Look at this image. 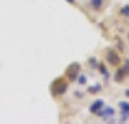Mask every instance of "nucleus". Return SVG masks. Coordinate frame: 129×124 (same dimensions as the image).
<instances>
[{"mask_svg": "<svg viewBox=\"0 0 129 124\" xmlns=\"http://www.w3.org/2000/svg\"><path fill=\"white\" fill-rule=\"evenodd\" d=\"M68 88V82L65 81L64 78H58V79H55L52 82V87H51V91H52V94L55 97H58V95H62L67 91Z\"/></svg>", "mask_w": 129, "mask_h": 124, "instance_id": "obj_1", "label": "nucleus"}, {"mask_svg": "<svg viewBox=\"0 0 129 124\" xmlns=\"http://www.w3.org/2000/svg\"><path fill=\"white\" fill-rule=\"evenodd\" d=\"M105 58H106V61L113 66H117L120 64V56H119V53H117L116 51H113V49H107V51H106Z\"/></svg>", "mask_w": 129, "mask_h": 124, "instance_id": "obj_2", "label": "nucleus"}, {"mask_svg": "<svg viewBox=\"0 0 129 124\" xmlns=\"http://www.w3.org/2000/svg\"><path fill=\"white\" fill-rule=\"evenodd\" d=\"M78 74H80V64H71L68 66V69H67V77L70 81H76L77 77H78Z\"/></svg>", "mask_w": 129, "mask_h": 124, "instance_id": "obj_3", "label": "nucleus"}, {"mask_svg": "<svg viewBox=\"0 0 129 124\" xmlns=\"http://www.w3.org/2000/svg\"><path fill=\"white\" fill-rule=\"evenodd\" d=\"M103 107H105V101L103 100H96L93 104L90 105V112H91V114H97Z\"/></svg>", "mask_w": 129, "mask_h": 124, "instance_id": "obj_4", "label": "nucleus"}, {"mask_svg": "<svg viewBox=\"0 0 129 124\" xmlns=\"http://www.w3.org/2000/svg\"><path fill=\"white\" fill-rule=\"evenodd\" d=\"M113 114H115V108H113V107H103V108L97 112V115H100V117H103V118L110 117Z\"/></svg>", "mask_w": 129, "mask_h": 124, "instance_id": "obj_5", "label": "nucleus"}, {"mask_svg": "<svg viewBox=\"0 0 129 124\" xmlns=\"http://www.w3.org/2000/svg\"><path fill=\"white\" fill-rule=\"evenodd\" d=\"M90 7L93 9V10H96V12H99V10H102L103 9V6H105V2L103 0H90Z\"/></svg>", "mask_w": 129, "mask_h": 124, "instance_id": "obj_6", "label": "nucleus"}, {"mask_svg": "<svg viewBox=\"0 0 129 124\" xmlns=\"http://www.w3.org/2000/svg\"><path fill=\"white\" fill-rule=\"evenodd\" d=\"M125 77H126V72H125V69H123V66H122V68H119L116 71V74H115V81H116V82H122L123 79H125Z\"/></svg>", "mask_w": 129, "mask_h": 124, "instance_id": "obj_7", "label": "nucleus"}, {"mask_svg": "<svg viewBox=\"0 0 129 124\" xmlns=\"http://www.w3.org/2000/svg\"><path fill=\"white\" fill-rule=\"evenodd\" d=\"M119 108H120V114H128L129 115V102L126 101H119Z\"/></svg>", "mask_w": 129, "mask_h": 124, "instance_id": "obj_8", "label": "nucleus"}, {"mask_svg": "<svg viewBox=\"0 0 129 124\" xmlns=\"http://www.w3.org/2000/svg\"><path fill=\"white\" fill-rule=\"evenodd\" d=\"M97 69H99L100 74H102L105 78H109V72H107V69H106V66H105V64H103V62H100L99 65H97Z\"/></svg>", "mask_w": 129, "mask_h": 124, "instance_id": "obj_9", "label": "nucleus"}, {"mask_svg": "<svg viewBox=\"0 0 129 124\" xmlns=\"http://www.w3.org/2000/svg\"><path fill=\"white\" fill-rule=\"evenodd\" d=\"M87 91L90 92V94H97V92L102 91V85H100V84H96V85H93V87H88Z\"/></svg>", "mask_w": 129, "mask_h": 124, "instance_id": "obj_10", "label": "nucleus"}, {"mask_svg": "<svg viewBox=\"0 0 129 124\" xmlns=\"http://www.w3.org/2000/svg\"><path fill=\"white\" fill-rule=\"evenodd\" d=\"M76 81L80 84V85H86V84H87V77H86L84 74H78V77H77Z\"/></svg>", "mask_w": 129, "mask_h": 124, "instance_id": "obj_11", "label": "nucleus"}, {"mask_svg": "<svg viewBox=\"0 0 129 124\" xmlns=\"http://www.w3.org/2000/svg\"><path fill=\"white\" fill-rule=\"evenodd\" d=\"M97 65H99V62H97V59L96 58H90L88 59V66H90L91 69H97Z\"/></svg>", "mask_w": 129, "mask_h": 124, "instance_id": "obj_12", "label": "nucleus"}, {"mask_svg": "<svg viewBox=\"0 0 129 124\" xmlns=\"http://www.w3.org/2000/svg\"><path fill=\"white\" fill-rule=\"evenodd\" d=\"M120 16L122 18H129V5H126L125 7L120 9Z\"/></svg>", "mask_w": 129, "mask_h": 124, "instance_id": "obj_13", "label": "nucleus"}, {"mask_svg": "<svg viewBox=\"0 0 129 124\" xmlns=\"http://www.w3.org/2000/svg\"><path fill=\"white\" fill-rule=\"evenodd\" d=\"M123 69H125V72H126V75H129V59H126V61H125Z\"/></svg>", "mask_w": 129, "mask_h": 124, "instance_id": "obj_14", "label": "nucleus"}, {"mask_svg": "<svg viewBox=\"0 0 129 124\" xmlns=\"http://www.w3.org/2000/svg\"><path fill=\"white\" fill-rule=\"evenodd\" d=\"M74 95H76V98H83V97H84V94H83V92H80V91H76V92H74Z\"/></svg>", "mask_w": 129, "mask_h": 124, "instance_id": "obj_15", "label": "nucleus"}, {"mask_svg": "<svg viewBox=\"0 0 129 124\" xmlns=\"http://www.w3.org/2000/svg\"><path fill=\"white\" fill-rule=\"evenodd\" d=\"M125 97H126V98H128V100H129V88L126 89V91H125Z\"/></svg>", "mask_w": 129, "mask_h": 124, "instance_id": "obj_16", "label": "nucleus"}, {"mask_svg": "<svg viewBox=\"0 0 129 124\" xmlns=\"http://www.w3.org/2000/svg\"><path fill=\"white\" fill-rule=\"evenodd\" d=\"M67 2H68V3H71V5H74V3H76V0H67Z\"/></svg>", "mask_w": 129, "mask_h": 124, "instance_id": "obj_17", "label": "nucleus"}, {"mask_svg": "<svg viewBox=\"0 0 129 124\" xmlns=\"http://www.w3.org/2000/svg\"><path fill=\"white\" fill-rule=\"evenodd\" d=\"M126 38H128V42H129V32H128V35H126Z\"/></svg>", "mask_w": 129, "mask_h": 124, "instance_id": "obj_18", "label": "nucleus"}]
</instances>
